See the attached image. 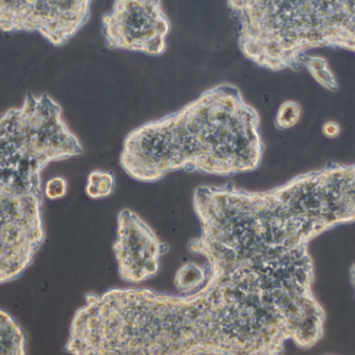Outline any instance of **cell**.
Returning a JSON list of instances; mask_svg holds the SVG:
<instances>
[{
  "instance_id": "cell-1",
  "label": "cell",
  "mask_w": 355,
  "mask_h": 355,
  "mask_svg": "<svg viewBox=\"0 0 355 355\" xmlns=\"http://www.w3.org/2000/svg\"><path fill=\"white\" fill-rule=\"evenodd\" d=\"M193 210L200 233L188 250L206 260L207 277L256 300L292 329L325 316L310 245L355 223V162L327 164L261 191L232 182L198 186Z\"/></svg>"
},
{
  "instance_id": "cell-2",
  "label": "cell",
  "mask_w": 355,
  "mask_h": 355,
  "mask_svg": "<svg viewBox=\"0 0 355 355\" xmlns=\"http://www.w3.org/2000/svg\"><path fill=\"white\" fill-rule=\"evenodd\" d=\"M284 321L220 282L189 295L110 289L87 294L67 341L71 355H283Z\"/></svg>"
},
{
  "instance_id": "cell-3",
  "label": "cell",
  "mask_w": 355,
  "mask_h": 355,
  "mask_svg": "<svg viewBox=\"0 0 355 355\" xmlns=\"http://www.w3.org/2000/svg\"><path fill=\"white\" fill-rule=\"evenodd\" d=\"M258 110L239 87L221 83L127 135L120 166L132 179L160 181L178 171L232 177L260 168L264 144Z\"/></svg>"
},
{
  "instance_id": "cell-4",
  "label": "cell",
  "mask_w": 355,
  "mask_h": 355,
  "mask_svg": "<svg viewBox=\"0 0 355 355\" xmlns=\"http://www.w3.org/2000/svg\"><path fill=\"white\" fill-rule=\"evenodd\" d=\"M83 153L46 94L0 114V285L19 279L45 241L44 168Z\"/></svg>"
},
{
  "instance_id": "cell-5",
  "label": "cell",
  "mask_w": 355,
  "mask_h": 355,
  "mask_svg": "<svg viewBox=\"0 0 355 355\" xmlns=\"http://www.w3.org/2000/svg\"><path fill=\"white\" fill-rule=\"evenodd\" d=\"M244 58L271 72L298 71L310 50L355 54V1L231 0Z\"/></svg>"
},
{
  "instance_id": "cell-6",
  "label": "cell",
  "mask_w": 355,
  "mask_h": 355,
  "mask_svg": "<svg viewBox=\"0 0 355 355\" xmlns=\"http://www.w3.org/2000/svg\"><path fill=\"white\" fill-rule=\"evenodd\" d=\"M170 31L159 0H118L102 18V35L110 49L162 55Z\"/></svg>"
},
{
  "instance_id": "cell-7",
  "label": "cell",
  "mask_w": 355,
  "mask_h": 355,
  "mask_svg": "<svg viewBox=\"0 0 355 355\" xmlns=\"http://www.w3.org/2000/svg\"><path fill=\"white\" fill-rule=\"evenodd\" d=\"M92 1H0V29L35 31L54 46L68 43L89 22Z\"/></svg>"
},
{
  "instance_id": "cell-8",
  "label": "cell",
  "mask_w": 355,
  "mask_h": 355,
  "mask_svg": "<svg viewBox=\"0 0 355 355\" xmlns=\"http://www.w3.org/2000/svg\"><path fill=\"white\" fill-rule=\"evenodd\" d=\"M112 250L121 279L129 284H141L157 275L160 259L170 246L157 237L139 214L123 209L118 215Z\"/></svg>"
},
{
  "instance_id": "cell-9",
  "label": "cell",
  "mask_w": 355,
  "mask_h": 355,
  "mask_svg": "<svg viewBox=\"0 0 355 355\" xmlns=\"http://www.w3.org/2000/svg\"><path fill=\"white\" fill-rule=\"evenodd\" d=\"M0 355H26V336L12 315L0 309Z\"/></svg>"
},
{
  "instance_id": "cell-10",
  "label": "cell",
  "mask_w": 355,
  "mask_h": 355,
  "mask_svg": "<svg viewBox=\"0 0 355 355\" xmlns=\"http://www.w3.org/2000/svg\"><path fill=\"white\" fill-rule=\"evenodd\" d=\"M207 282L205 266L188 262L182 265L175 275L174 284L181 295H189L198 291Z\"/></svg>"
},
{
  "instance_id": "cell-11",
  "label": "cell",
  "mask_w": 355,
  "mask_h": 355,
  "mask_svg": "<svg viewBox=\"0 0 355 355\" xmlns=\"http://www.w3.org/2000/svg\"><path fill=\"white\" fill-rule=\"evenodd\" d=\"M302 67L306 69L313 79L323 89L329 92H336L339 89L340 85L337 77L329 69V62L322 56L306 54L302 58Z\"/></svg>"
},
{
  "instance_id": "cell-12",
  "label": "cell",
  "mask_w": 355,
  "mask_h": 355,
  "mask_svg": "<svg viewBox=\"0 0 355 355\" xmlns=\"http://www.w3.org/2000/svg\"><path fill=\"white\" fill-rule=\"evenodd\" d=\"M116 179L110 171L96 170L89 173L85 193L93 200L108 198L116 189Z\"/></svg>"
},
{
  "instance_id": "cell-13",
  "label": "cell",
  "mask_w": 355,
  "mask_h": 355,
  "mask_svg": "<svg viewBox=\"0 0 355 355\" xmlns=\"http://www.w3.org/2000/svg\"><path fill=\"white\" fill-rule=\"evenodd\" d=\"M302 118V106L294 100H287L279 105L275 119V127L279 131L293 128Z\"/></svg>"
},
{
  "instance_id": "cell-14",
  "label": "cell",
  "mask_w": 355,
  "mask_h": 355,
  "mask_svg": "<svg viewBox=\"0 0 355 355\" xmlns=\"http://www.w3.org/2000/svg\"><path fill=\"white\" fill-rule=\"evenodd\" d=\"M68 192V182L62 177H53L48 180L44 193L49 200H55L64 198Z\"/></svg>"
},
{
  "instance_id": "cell-15",
  "label": "cell",
  "mask_w": 355,
  "mask_h": 355,
  "mask_svg": "<svg viewBox=\"0 0 355 355\" xmlns=\"http://www.w3.org/2000/svg\"><path fill=\"white\" fill-rule=\"evenodd\" d=\"M321 130H322V135L327 139H335L341 133V126H340L339 123L335 122V121H327L322 125Z\"/></svg>"
},
{
  "instance_id": "cell-16",
  "label": "cell",
  "mask_w": 355,
  "mask_h": 355,
  "mask_svg": "<svg viewBox=\"0 0 355 355\" xmlns=\"http://www.w3.org/2000/svg\"><path fill=\"white\" fill-rule=\"evenodd\" d=\"M349 275L350 282H352V287H354L355 292V262L354 263V264L352 265V267H350Z\"/></svg>"
}]
</instances>
